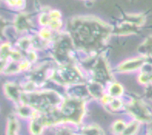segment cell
I'll return each instance as SVG.
<instances>
[{
	"label": "cell",
	"mask_w": 152,
	"mask_h": 135,
	"mask_svg": "<svg viewBox=\"0 0 152 135\" xmlns=\"http://www.w3.org/2000/svg\"><path fill=\"white\" fill-rule=\"evenodd\" d=\"M83 135H99V131L97 129L93 128H87L83 131Z\"/></svg>",
	"instance_id": "6"
},
{
	"label": "cell",
	"mask_w": 152,
	"mask_h": 135,
	"mask_svg": "<svg viewBox=\"0 0 152 135\" xmlns=\"http://www.w3.org/2000/svg\"><path fill=\"white\" fill-rule=\"evenodd\" d=\"M140 80L143 81L144 83H147L149 81L152 80V74H147V73H143L140 77Z\"/></svg>",
	"instance_id": "7"
},
{
	"label": "cell",
	"mask_w": 152,
	"mask_h": 135,
	"mask_svg": "<svg viewBox=\"0 0 152 135\" xmlns=\"http://www.w3.org/2000/svg\"><path fill=\"white\" fill-rule=\"evenodd\" d=\"M148 135H152V130H150L148 132Z\"/></svg>",
	"instance_id": "9"
},
{
	"label": "cell",
	"mask_w": 152,
	"mask_h": 135,
	"mask_svg": "<svg viewBox=\"0 0 152 135\" xmlns=\"http://www.w3.org/2000/svg\"><path fill=\"white\" fill-rule=\"evenodd\" d=\"M131 110V113L140 121L146 122V123L152 121V115L150 114V112L145 107L141 106L140 104H133Z\"/></svg>",
	"instance_id": "1"
},
{
	"label": "cell",
	"mask_w": 152,
	"mask_h": 135,
	"mask_svg": "<svg viewBox=\"0 0 152 135\" xmlns=\"http://www.w3.org/2000/svg\"><path fill=\"white\" fill-rule=\"evenodd\" d=\"M42 123L39 120H34L31 124V131L35 135L40 134L42 131Z\"/></svg>",
	"instance_id": "4"
},
{
	"label": "cell",
	"mask_w": 152,
	"mask_h": 135,
	"mask_svg": "<svg viewBox=\"0 0 152 135\" xmlns=\"http://www.w3.org/2000/svg\"><path fill=\"white\" fill-rule=\"evenodd\" d=\"M126 126L127 125L124 122L121 121V120H118V121L115 122L113 125V130L115 133L122 134L125 129Z\"/></svg>",
	"instance_id": "5"
},
{
	"label": "cell",
	"mask_w": 152,
	"mask_h": 135,
	"mask_svg": "<svg viewBox=\"0 0 152 135\" xmlns=\"http://www.w3.org/2000/svg\"><path fill=\"white\" fill-rule=\"evenodd\" d=\"M18 131V123L15 119H11L9 121L7 127L8 135H16Z\"/></svg>",
	"instance_id": "2"
},
{
	"label": "cell",
	"mask_w": 152,
	"mask_h": 135,
	"mask_svg": "<svg viewBox=\"0 0 152 135\" xmlns=\"http://www.w3.org/2000/svg\"><path fill=\"white\" fill-rule=\"evenodd\" d=\"M121 87H120L119 85H113V87L110 89V91H111L112 93L114 94L118 95L121 93Z\"/></svg>",
	"instance_id": "8"
},
{
	"label": "cell",
	"mask_w": 152,
	"mask_h": 135,
	"mask_svg": "<svg viewBox=\"0 0 152 135\" xmlns=\"http://www.w3.org/2000/svg\"><path fill=\"white\" fill-rule=\"evenodd\" d=\"M137 128H138V124H137V122H134V123H131L128 125L126 126L125 129L123 133L121 134V135H133L136 133Z\"/></svg>",
	"instance_id": "3"
}]
</instances>
